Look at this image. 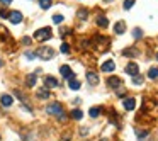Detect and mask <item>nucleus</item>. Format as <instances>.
<instances>
[{"label": "nucleus", "mask_w": 158, "mask_h": 141, "mask_svg": "<svg viewBox=\"0 0 158 141\" xmlns=\"http://www.w3.org/2000/svg\"><path fill=\"white\" fill-rule=\"evenodd\" d=\"M51 36H53V32H51L49 27H43V29H37L36 32H34V39H37V41H46V39H49Z\"/></svg>", "instance_id": "obj_1"}, {"label": "nucleus", "mask_w": 158, "mask_h": 141, "mask_svg": "<svg viewBox=\"0 0 158 141\" xmlns=\"http://www.w3.org/2000/svg\"><path fill=\"white\" fill-rule=\"evenodd\" d=\"M36 55L39 56L41 59H53L55 51H53V48H49V46H43V48H39V51H37Z\"/></svg>", "instance_id": "obj_2"}, {"label": "nucleus", "mask_w": 158, "mask_h": 141, "mask_svg": "<svg viewBox=\"0 0 158 141\" xmlns=\"http://www.w3.org/2000/svg\"><path fill=\"white\" fill-rule=\"evenodd\" d=\"M46 112H48L49 116H56V117H58V116L63 112V107H61V104H58V102H53V104L46 105Z\"/></svg>", "instance_id": "obj_3"}, {"label": "nucleus", "mask_w": 158, "mask_h": 141, "mask_svg": "<svg viewBox=\"0 0 158 141\" xmlns=\"http://www.w3.org/2000/svg\"><path fill=\"white\" fill-rule=\"evenodd\" d=\"M107 85L112 87V89H119V87H122V80L119 77H109L107 78Z\"/></svg>", "instance_id": "obj_4"}, {"label": "nucleus", "mask_w": 158, "mask_h": 141, "mask_svg": "<svg viewBox=\"0 0 158 141\" xmlns=\"http://www.w3.org/2000/svg\"><path fill=\"white\" fill-rule=\"evenodd\" d=\"M126 73L131 75V77H134V75L140 73V68H138V65L134 63V61H131V63L126 65Z\"/></svg>", "instance_id": "obj_5"}, {"label": "nucleus", "mask_w": 158, "mask_h": 141, "mask_svg": "<svg viewBox=\"0 0 158 141\" xmlns=\"http://www.w3.org/2000/svg\"><path fill=\"white\" fill-rule=\"evenodd\" d=\"M60 71H61V75L65 78H68V80H73V78H75V73L71 71V68L68 67V65H63V67L60 68Z\"/></svg>", "instance_id": "obj_6"}, {"label": "nucleus", "mask_w": 158, "mask_h": 141, "mask_svg": "<svg viewBox=\"0 0 158 141\" xmlns=\"http://www.w3.org/2000/svg\"><path fill=\"white\" fill-rule=\"evenodd\" d=\"M9 21H10L12 24H19L22 21V14H21V12H17V10L10 12V14H9Z\"/></svg>", "instance_id": "obj_7"}, {"label": "nucleus", "mask_w": 158, "mask_h": 141, "mask_svg": "<svg viewBox=\"0 0 158 141\" xmlns=\"http://www.w3.org/2000/svg\"><path fill=\"white\" fill-rule=\"evenodd\" d=\"M12 102H14V97H12V95H7V93H4V95L0 97V104L4 105V107H10Z\"/></svg>", "instance_id": "obj_8"}, {"label": "nucleus", "mask_w": 158, "mask_h": 141, "mask_svg": "<svg viewBox=\"0 0 158 141\" xmlns=\"http://www.w3.org/2000/svg\"><path fill=\"white\" fill-rule=\"evenodd\" d=\"M44 87H46V89L58 87V80H56L55 77H46V78H44Z\"/></svg>", "instance_id": "obj_9"}, {"label": "nucleus", "mask_w": 158, "mask_h": 141, "mask_svg": "<svg viewBox=\"0 0 158 141\" xmlns=\"http://www.w3.org/2000/svg\"><path fill=\"white\" fill-rule=\"evenodd\" d=\"M36 80H37V71L36 73H29L26 77V87H34L36 85Z\"/></svg>", "instance_id": "obj_10"}, {"label": "nucleus", "mask_w": 158, "mask_h": 141, "mask_svg": "<svg viewBox=\"0 0 158 141\" xmlns=\"http://www.w3.org/2000/svg\"><path fill=\"white\" fill-rule=\"evenodd\" d=\"M87 80L90 85H97L99 83V75L94 73V71H87Z\"/></svg>", "instance_id": "obj_11"}, {"label": "nucleus", "mask_w": 158, "mask_h": 141, "mask_svg": "<svg viewBox=\"0 0 158 141\" xmlns=\"http://www.w3.org/2000/svg\"><path fill=\"white\" fill-rule=\"evenodd\" d=\"M122 105H124V109H126V111H133V109L136 107V100H134V99H131V97H129V99H124Z\"/></svg>", "instance_id": "obj_12"}, {"label": "nucleus", "mask_w": 158, "mask_h": 141, "mask_svg": "<svg viewBox=\"0 0 158 141\" xmlns=\"http://www.w3.org/2000/svg\"><path fill=\"white\" fill-rule=\"evenodd\" d=\"M114 68H116L114 61H112V59H107L106 63H102L100 70H102V71H114Z\"/></svg>", "instance_id": "obj_13"}, {"label": "nucleus", "mask_w": 158, "mask_h": 141, "mask_svg": "<svg viewBox=\"0 0 158 141\" xmlns=\"http://www.w3.org/2000/svg\"><path fill=\"white\" fill-rule=\"evenodd\" d=\"M140 55V51H138L136 48H126L122 49V56H129V58H134V56Z\"/></svg>", "instance_id": "obj_14"}, {"label": "nucleus", "mask_w": 158, "mask_h": 141, "mask_svg": "<svg viewBox=\"0 0 158 141\" xmlns=\"http://www.w3.org/2000/svg\"><path fill=\"white\" fill-rule=\"evenodd\" d=\"M37 97H39V99H49V89L41 87V89L37 90Z\"/></svg>", "instance_id": "obj_15"}, {"label": "nucleus", "mask_w": 158, "mask_h": 141, "mask_svg": "<svg viewBox=\"0 0 158 141\" xmlns=\"http://www.w3.org/2000/svg\"><path fill=\"white\" fill-rule=\"evenodd\" d=\"M124 31H126V24L122 22V21L116 22V26H114V32H116V34H122Z\"/></svg>", "instance_id": "obj_16"}, {"label": "nucleus", "mask_w": 158, "mask_h": 141, "mask_svg": "<svg viewBox=\"0 0 158 141\" xmlns=\"http://www.w3.org/2000/svg\"><path fill=\"white\" fill-rule=\"evenodd\" d=\"M97 26H99V27H107V26H109V19L104 17V15L97 17Z\"/></svg>", "instance_id": "obj_17"}, {"label": "nucleus", "mask_w": 158, "mask_h": 141, "mask_svg": "<svg viewBox=\"0 0 158 141\" xmlns=\"http://www.w3.org/2000/svg\"><path fill=\"white\" fill-rule=\"evenodd\" d=\"M68 87H70L71 90H78L82 87V83L78 82L77 78H73V80H68Z\"/></svg>", "instance_id": "obj_18"}, {"label": "nucleus", "mask_w": 158, "mask_h": 141, "mask_svg": "<svg viewBox=\"0 0 158 141\" xmlns=\"http://www.w3.org/2000/svg\"><path fill=\"white\" fill-rule=\"evenodd\" d=\"M100 112H102V107H92L88 111V114H90V117H99Z\"/></svg>", "instance_id": "obj_19"}, {"label": "nucleus", "mask_w": 158, "mask_h": 141, "mask_svg": "<svg viewBox=\"0 0 158 141\" xmlns=\"http://www.w3.org/2000/svg\"><path fill=\"white\" fill-rule=\"evenodd\" d=\"M71 117H73V119H77V121H78V119H82V117H83V112H82L80 109H73V111H71Z\"/></svg>", "instance_id": "obj_20"}, {"label": "nucleus", "mask_w": 158, "mask_h": 141, "mask_svg": "<svg viewBox=\"0 0 158 141\" xmlns=\"http://www.w3.org/2000/svg\"><path fill=\"white\" fill-rule=\"evenodd\" d=\"M148 78L156 80V78H158V68H150V71H148Z\"/></svg>", "instance_id": "obj_21"}, {"label": "nucleus", "mask_w": 158, "mask_h": 141, "mask_svg": "<svg viewBox=\"0 0 158 141\" xmlns=\"http://www.w3.org/2000/svg\"><path fill=\"white\" fill-rule=\"evenodd\" d=\"M133 83H134V85H141V83H143V77H141V75H134V77H133Z\"/></svg>", "instance_id": "obj_22"}, {"label": "nucleus", "mask_w": 158, "mask_h": 141, "mask_svg": "<svg viewBox=\"0 0 158 141\" xmlns=\"http://www.w3.org/2000/svg\"><path fill=\"white\" fill-rule=\"evenodd\" d=\"M39 5H41V9H49V5H51V0H39Z\"/></svg>", "instance_id": "obj_23"}, {"label": "nucleus", "mask_w": 158, "mask_h": 141, "mask_svg": "<svg viewBox=\"0 0 158 141\" xmlns=\"http://www.w3.org/2000/svg\"><path fill=\"white\" fill-rule=\"evenodd\" d=\"M134 2H136V0H124V9H126V10H129V9L134 5Z\"/></svg>", "instance_id": "obj_24"}, {"label": "nucleus", "mask_w": 158, "mask_h": 141, "mask_svg": "<svg viewBox=\"0 0 158 141\" xmlns=\"http://www.w3.org/2000/svg\"><path fill=\"white\" fill-rule=\"evenodd\" d=\"M133 36L136 37V39H140V37H141V36H143V31H141V29H140V27H136V29L133 31Z\"/></svg>", "instance_id": "obj_25"}, {"label": "nucleus", "mask_w": 158, "mask_h": 141, "mask_svg": "<svg viewBox=\"0 0 158 141\" xmlns=\"http://www.w3.org/2000/svg\"><path fill=\"white\" fill-rule=\"evenodd\" d=\"M53 22H55V24H61L63 22V15H60V14L53 15Z\"/></svg>", "instance_id": "obj_26"}, {"label": "nucleus", "mask_w": 158, "mask_h": 141, "mask_svg": "<svg viewBox=\"0 0 158 141\" xmlns=\"http://www.w3.org/2000/svg\"><path fill=\"white\" fill-rule=\"evenodd\" d=\"M87 15H88V12L85 10V9H82V10L78 12V17H80L82 21H85V19H87Z\"/></svg>", "instance_id": "obj_27"}, {"label": "nucleus", "mask_w": 158, "mask_h": 141, "mask_svg": "<svg viewBox=\"0 0 158 141\" xmlns=\"http://www.w3.org/2000/svg\"><path fill=\"white\" fill-rule=\"evenodd\" d=\"M61 53H70V44L63 43V44H61Z\"/></svg>", "instance_id": "obj_28"}, {"label": "nucleus", "mask_w": 158, "mask_h": 141, "mask_svg": "<svg viewBox=\"0 0 158 141\" xmlns=\"http://www.w3.org/2000/svg\"><path fill=\"white\" fill-rule=\"evenodd\" d=\"M136 134H138V138H140V139H143L148 133H146V131H136Z\"/></svg>", "instance_id": "obj_29"}, {"label": "nucleus", "mask_w": 158, "mask_h": 141, "mask_svg": "<svg viewBox=\"0 0 158 141\" xmlns=\"http://www.w3.org/2000/svg\"><path fill=\"white\" fill-rule=\"evenodd\" d=\"M24 56H26L27 59H34V56H36V53H31V51H27V53H26V55H24Z\"/></svg>", "instance_id": "obj_30"}, {"label": "nucleus", "mask_w": 158, "mask_h": 141, "mask_svg": "<svg viewBox=\"0 0 158 141\" xmlns=\"http://www.w3.org/2000/svg\"><path fill=\"white\" fill-rule=\"evenodd\" d=\"M22 43L24 44H31V37H22Z\"/></svg>", "instance_id": "obj_31"}, {"label": "nucleus", "mask_w": 158, "mask_h": 141, "mask_svg": "<svg viewBox=\"0 0 158 141\" xmlns=\"http://www.w3.org/2000/svg\"><path fill=\"white\" fill-rule=\"evenodd\" d=\"M0 2H2L4 5H7V4H12V0H0Z\"/></svg>", "instance_id": "obj_32"}, {"label": "nucleus", "mask_w": 158, "mask_h": 141, "mask_svg": "<svg viewBox=\"0 0 158 141\" xmlns=\"http://www.w3.org/2000/svg\"><path fill=\"white\" fill-rule=\"evenodd\" d=\"M118 95H124V89H118Z\"/></svg>", "instance_id": "obj_33"}, {"label": "nucleus", "mask_w": 158, "mask_h": 141, "mask_svg": "<svg viewBox=\"0 0 158 141\" xmlns=\"http://www.w3.org/2000/svg\"><path fill=\"white\" fill-rule=\"evenodd\" d=\"M100 141H109V139H100Z\"/></svg>", "instance_id": "obj_34"}, {"label": "nucleus", "mask_w": 158, "mask_h": 141, "mask_svg": "<svg viewBox=\"0 0 158 141\" xmlns=\"http://www.w3.org/2000/svg\"><path fill=\"white\" fill-rule=\"evenodd\" d=\"M156 59H158V53H156Z\"/></svg>", "instance_id": "obj_35"}, {"label": "nucleus", "mask_w": 158, "mask_h": 141, "mask_svg": "<svg viewBox=\"0 0 158 141\" xmlns=\"http://www.w3.org/2000/svg\"><path fill=\"white\" fill-rule=\"evenodd\" d=\"M106 2H110V0H106Z\"/></svg>", "instance_id": "obj_36"}]
</instances>
